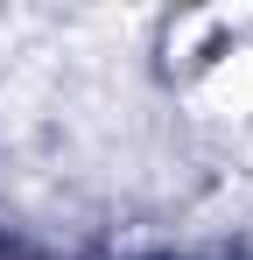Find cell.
I'll return each instance as SVG.
<instances>
[{
    "instance_id": "obj_1",
    "label": "cell",
    "mask_w": 253,
    "mask_h": 260,
    "mask_svg": "<svg viewBox=\"0 0 253 260\" xmlns=\"http://www.w3.org/2000/svg\"><path fill=\"white\" fill-rule=\"evenodd\" d=\"M176 106L218 134H253V7H176L155 28Z\"/></svg>"
}]
</instances>
